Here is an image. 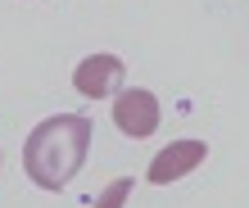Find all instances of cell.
Here are the masks:
<instances>
[{"label":"cell","mask_w":249,"mask_h":208,"mask_svg":"<svg viewBox=\"0 0 249 208\" xmlns=\"http://www.w3.org/2000/svg\"><path fill=\"white\" fill-rule=\"evenodd\" d=\"M86 150H91V118L82 113H54L32 127L23 140V172L41 190H64L82 172Z\"/></svg>","instance_id":"obj_1"},{"label":"cell","mask_w":249,"mask_h":208,"mask_svg":"<svg viewBox=\"0 0 249 208\" xmlns=\"http://www.w3.org/2000/svg\"><path fill=\"white\" fill-rule=\"evenodd\" d=\"M123 59L118 54H86L77 68H72V86H77V95L86 100H105V95H118L123 91Z\"/></svg>","instance_id":"obj_2"},{"label":"cell","mask_w":249,"mask_h":208,"mask_svg":"<svg viewBox=\"0 0 249 208\" xmlns=\"http://www.w3.org/2000/svg\"><path fill=\"white\" fill-rule=\"evenodd\" d=\"M113 122H118L123 136L131 140H145L159 131V100L154 91H118V100H113Z\"/></svg>","instance_id":"obj_3"},{"label":"cell","mask_w":249,"mask_h":208,"mask_svg":"<svg viewBox=\"0 0 249 208\" xmlns=\"http://www.w3.org/2000/svg\"><path fill=\"white\" fill-rule=\"evenodd\" d=\"M204 158H209V145H204V140H172V145H163V150L154 154L145 181H150V186H172L177 176H190Z\"/></svg>","instance_id":"obj_4"},{"label":"cell","mask_w":249,"mask_h":208,"mask_svg":"<svg viewBox=\"0 0 249 208\" xmlns=\"http://www.w3.org/2000/svg\"><path fill=\"white\" fill-rule=\"evenodd\" d=\"M131 186H136L131 176H118V181H109V186H105V195L95 199V208H123V204H127V195H131Z\"/></svg>","instance_id":"obj_5"}]
</instances>
